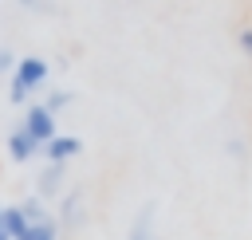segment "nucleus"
<instances>
[{
	"label": "nucleus",
	"mask_w": 252,
	"mask_h": 240,
	"mask_svg": "<svg viewBox=\"0 0 252 240\" xmlns=\"http://www.w3.org/2000/svg\"><path fill=\"white\" fill-rule=\"evenodd\" d=\"M47 75H51V67H47L43 55H24V59L16 63V71H12V87H8L12 106H28V98H32L39 87H47Z\"/></svg>",
	"instance_id": "nucleus-1"
},
{
	"label": "nucleus",
	"mask_w": 252,
	"mask_h": 240,
	"mask_svg": "<svg viewBox=\"0 0 252 240\" xmlns=\"http://www.w3.org/2000/svg\"><path fill=\"white\" fill-rule=\"evenodd\" d=\"M20 126H24V130H28L39 146H47V142L59 134V130H55V114H51L43 102H32V106L24 110V122H20Z\"/></svg>",
	"instance_id": "nucleus-2"
},
{
	"label": "nucleus",
	"mask_w": 252,
	"mask_h": 240,
	"mask_svg": "<svg viewBox=\"0 0 252 240\" xmlns=\"http://www.w3.org/2000/svg\"><path fill=\"white\" fill-rule=\"evenodd\" d=\"M4 150H8V157H12L16 165H24V161H32V157H39V153H43V146H39L24 126H16V130L4 138Z\"/></svg>",
	"instance_id": "nucleus-3"
},
{
	"label": "nucleus",
	"mask_w": 252,
	"mask_h": 240,
	"mask_svg": "<svg viewBox=\"0 0 252 240\" xmlns=\"http://www.w3.org/2000/svg\"><path fill=\"white\" fill-rule=\"evenodd\" d=\"M79 153H83V142L71 138V134H55V138L43 146V161H47V165H67V161L79 157Z\"/></svg>",
	"instance_id": "nucleus-4"
},
{
	"label": "nucleus",
	"mask_w": 252,
	"mask_h": 240,
	"mask_svg": "<svg viewBox=\"0 0 252 240\" xmlns=\"http://www.w3.org/2000/svg\"><path fill=\"white\" fill-rule=\"evenodd\" d=\"M63 181H67V165H43L39 177H35V197H59L63 193Z\"/></svg>",
	"instance_id": "nucleus-5"
},
{
	"label": "nucleus",
	"mask_w": 252,
	"mask_h": 240,
	"mask_svg": "<svg viewBox=\"0 0 252 240\" xmlns=\"http://www.w3.org/2000/svg\"><path fill=\"white\" fill-rule=\"evenodd\" d=\"M28 228H32V216L24 212V205H4V232L12 240H20Z\"/></svg>",
	"instance_id": "nucleus-6"
},
{
	"label": "nucleus",
	"mask_w": 252,
	"mask_h": 240,
	"mask_svg": "<svg viewBox=\"0 0 252 240\" xmlns=\"http://www.w3.org/2000/svg\"><path fill=\"white\" fill-rule=\"evenodd\" d=\"M126 240H158V224H154V209H142L126 232Z\"/></svg>",
	"instance_id": "nucleus-7"
},
{
	"label": "nucleus",
	"mask_w": 252,
	"mask_h": 240,
	"mask_svg": "<svg viewBox=\"0 0 252 240\" xmlns=\"http://www.w3.org/2000/svg\"><path fill=\"white\" fill-rule=\"evenodd\" d=\"M20 240H59V220H55V216H47V220H32V228H28Z\"/></svg>",
	"instance_id": "nucleus-8"
},
{
	"label": "nucleus",
	"mask_w": 252,
	"mask_h": 240,
	"mask_svg": "<svg viewBox=\"0 0 252 240\" xmlns=\"http://www.w3.org/2000/svg\"><path fill=\"white\" fill-rule=\"evenodd\" d=\"M55 220H59L63 228H75V224L83 220V201H79V193H71V197L63 201V212H59Z\"/></svg>",
	"instance_id": "nucleus-9"
},
{
	"label": "nucleus",
	"mask_w": 252,
	"mask_h": 240,
	"mask_svg": "<svg viewBox=\"0 0 252 240\" xmlns=\"http://www.w3.org/2000/svg\"><path fill=\"white\" fill-rule=\"evenodd\" d=\"M71 98H75L71 90H51V94L43 98V106H47L51 114H59V110H67V106H71Z\"/></svg>",
	"instance_id": "nucleus-10"
},
{
	"label": "nucleus",
	"mask_w": 252,
	"mask_h": 240,
	"mask_svg": "<svg viewBox=\"0 0 252 240\" xmlns=\"http://www.w3.org/2000/svg\"><path fill=\"white\" fill-rule=\"evenodd\" d=\"M20 205H24V212H28L32 220H47V216H51V212L43 209V197H28V201H20Z\"/></svg>",
	"instance_id": "nucleus-11"
},
{
	"label": "nucleus",
	"mask_w": 252,
	"mask_h": 240,
	"mask_svg": "<svg viewBox=\"0 0 252 240\" xmlns=\"http://www.w3.org/2000/svg\"><path fill=\"white\" fill-rule=\"evenodd\" d=\"M236 47L244 51V59L252 63V28H244V31H236Z\"/></svg>",
	"instance_id": "nucleus-12"
},
{
	"label": "nucleus",
	"mask_w": 252,
	"mask_h": 240,
	"mask_svg": "<svg viewBox=\"0 0 252 240\" xmlns=\"http://www.w3.org/2000/svg\"><path fill=\"white\" fill-rule=\"evenodd\" d=\"M16 63H20V59H16V55H12L8 47H0V75H8V71H16Z\"/></svg>",
	"instance_id": "nucleus-13"
},
{
	"label": "nucleus",
	"mask_w": 252,
	"mask_h": 240,
	"mask_svg": "<svg viewBox=\"0 0 252 240\" xmlns=\"http://www.w3.org/2000/svg\"><path fill=\"white\" fill-rule=\"evenodd\" d=\"M20 4H24V8H39V0H20Z\"/></svg>",
	"instance_id": "nucleus-14"
},
{
	"label": "nucleus",
	"mask_w": 252,
	"mask_h": 240,
	"mask_svg": "<svg viewBox=\"0 0 252 240\" xmlns=\"http://www.w3.org/2000/svg\"><path fill=\"white\" fill-rule=\"evenodd\" d=\"M0 232H4V205H0Z\"/></svg>",
	"instance_id": "nucleus-15"
},
{
	"label": "nucleus",
	"mask_w": 252,
	"mask_h": 240,
	"mask_svg": "<svg viewBox=\"0 0 252 240\" xmlns=\"http://www.w3.org/2000/svg\"><path fill=\"white\" fill-rule=\"evenodd\" d=\"M0 240H12V236H8V232H0Z\"/></svg>",
	"instance_id": "nucleus-16"
}]
</instances>
